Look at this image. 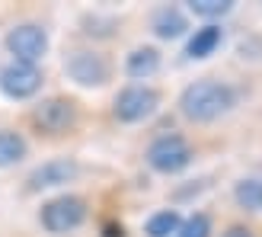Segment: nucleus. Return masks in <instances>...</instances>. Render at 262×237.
<instances>
[{
    "label": "nucleus",
    "instance_id": "1",
    "mask_svg": "<svg viewBox=\"0 0 262 237\" xmlns=\"http://www.w3.org/2000/svg\"><path fill=\"white\" fill-rule=\"evenodd\" d=\"M233 90L221 81H195L182 90L179 109L189 122H214L217 115H224L233 106Z\"/></svg>",
    "mask_w": 262,
    "mask_h": 237
},
{
    "label": "nucleus",
    "instance_id": "2",
    "mask_svg": "<svg viewBox=\"0 0 262 237\" xmlns=\"http://www.w3.org/2000/svg\"><path fill=\"white\" fill-rule=\"evenodd\" d=\"M147 164L157 173H179L192 164V148L182 135H160L147 148Z\"/></svg>",
    "mask_w": 262,
    "mask_h": 237
},
{
    "label": "nucleus",
    "instance_id": "3",
    "mask_svg": "<svg viewBox=\"0 0 262 237\" xmlns=\"http://www.w3.org/2000/svg\"><path fill=\"white\" fill-rule=\"evenodd\" d=\"M86 218V202L80 195H58L42 205V225L51 234H68L74 228H80Z\"/></svg>",
    "mask_w": 262,
    "mask_h": 237
},
{
    "label": "nucleus",
    "instance_id": "4",
    "mask_svg": "<svg viewBox=\"0 0 262 237\" xmlns=\"http://www.w3.org/2000/svg\"><path fill=\"white\" fill-rule=\"evenodd\" d=\"M7 48H10L13 61L35 64L48 51V32L35 23H19L7 32Z\"/></svg>",
    "mask_w": 262,
    "mask_h": 237
},
{
    "label": "nucleus",
    "instance_id": "5",
    "mask_svg": "<svg viewBox=\"0 0 262 237\" xmlns=\"http://www.w3.org/2000/svg\"><path fill=\"white\" fill-rule=\"evenodd\" d=\"M32 122L45 131V135H64L77 122V106L64 96H48L32 109Z\"/></svg>",
    "mask_w": 262,
    "mask_h": 237
},
{
    "label": "nucleus",
    "instance_id": "6",
    "mask_svg": "<svg viewBox=\"0 0 262 237\" xmlns=\"http://www.w3.org/2000/svg\"><path fill=\"white\" fill-rule=\"evenodd\" d=\"M42 87V71L35 64H26V61H10L0 68V90L10 96V100H29L38 93Z\"/></svg>",
    "mask_w": 262,
    "mask_h": 237
},
{
    "label": "nucleus",
    "instance_id": "7",
    "mask_svg": "<svg viewBox=\"0 0 262 237\" xmlns=\"http://www.w3.org/2000/svg\"><path fill=\"white\" fill-rule=\"evenodd\" d=\"M160 106V93L150 87H125L115 96V118L119 122H144Z\"/></svg>",
    "mask_w": 262,
    "mask_h": 237
},
{
    "label": "nucleus",
    "instance_id": "8",
    "mask_svg": "<svg viewBox=\"0 0 262 237\" xmlns=\"http://www.w3.org/2000/svg\"><path fill=\"white\" fill-rule=\"evenodd\" d=\"M64 74L80 87H102L109 81V61L96 51H71L64 61Z\"/></svg>",
    "mask_w": 262,
    "mask_h": 237
},
{
    "label": "nucleus",
    "instance_id": "9",
    "mask_svg": "<svg viewBox=\"0 0 262 237\" xmlns=\"http://www.w3.org/2000/svg\"><path fill=\"white\" fill-rule=\"evenodd\" d=\"M77 173H80V167L74 161H48L42 167H35L29 173V189H51V186H64V183H71Z\"/></svg>",
    "mask_w": 262,
    "mask_h": 237
},
{
    "label": "nucleus",
    "instance_id": "10",
    "mask_svg": "<svg viewBox=\"0 0 262 237\" xmlns=\"http://www.w3.org/2000/svg\"><path fill=\"white\" fill-rule=\"evenodd\" d=\"M125 71L135 81H147V77H154L160 71V51L157 48H135L125 61Z\"/></svg>",
    "mask_w": 262,
    "mask_h": 237
},
{
    "label": "nucleus",
    "instance_id": "11",
    "mask_svg": "<svg viewBox=\"0 0 262 237\" xmlns=\"http://www.w3.org/2000/svg\"><path fill=\"white\" fill-rule=\"evenodd\" d=\"M186 29H189V23L176 7H160L154 13V32L160 38H179Z\"/></svg>",
    "mask_w": 262,
    "mask_h": 237
},
{
    "label": "nucleus",
    "instance_id": "12",
    "mask_svg": "<svg viewBox=\"0 0 262 237\" xmlns=\"http://www.w3.org/2000/svg\"><path fill=\"white\" fill-rule=\"evenodd\" d=\"M217 45H221V26H202V29H195V35L189 38L186 55L189 58H208V55H214Z\"/></svg>",
    "mask_w": 262,
    "mask_h": 237
},
{
    "label": "nucleus",
    "instance_id": "13",
    "mask_svg": "<svg viewBox=\"0 0 262 237\" xmlns=\"http://www.w3.org/2000/svg\"><path fill=\"white\" fill-rule=\"evenodd\" d=\"M26 151H29V148H26L23 135L0 128V167H13V164H19L23 157H26Z\"/></svg>",
    "mask_w": 262,
    "mask_h": 237
},
{
    "label": "nucleus",
    "instance_id": "14",
    "mask_svg": "<svg viewBox=\"0 0 262 237\" xmlns=\"http://www.w3.org/2000/svg\"><path fill=\"white\" fill-rule=\"evenodd\" d=\"M233 199L240 202V208L262 212V180H240L233 189Z\"/></svg>",
    "mask_w": 262,
    "mask_h": 237
},
{
    "label": "nucleus",
    "instance_id": "15",
    "mask_svg": "<svg viewBox=\"0 0 262 237\" xmlns=\"http://www.w3.org/2000/svg\"><path fill=\"white\" fill-rule=\"evenodd\" d=\"M179 228H182V218L169 208V212H157L144 231H147V237H176Z\"/></svg>",
    "mask_w": 262,
    "mask_h": 237
},
{
    "label": "nucleus",
    "instance_id": "16",
    "mask_svg": "<svg viewBox=\"0 0 262 237\" xmlns=\"http://www.w3.org/2000/svg\"><path fill=\"white\" fill-rule=\"evenodd\" d=\"M189 10L195 16H205V19H214V16H224V13L233 10V0H192Z\"/></svg>",
    "mask_w": 262,
    "mask_h": 237
},
{
    "label": "nucleus",
    "instance_id": "17",
    "mask_svg": "<svg viewBox=\"0 0 262 237\" xmlns=\"http://www.w3.org/2000/svg\"><path fill=\"white\" fill-rule=\"evenodd\" d=\"M211 234V218L208 215H192V218H186L182 221V228L176 231V237H208Z\"/></svg>",
    "mask_w": 262,
    "mask_h": 237
},
{
    "label": "nucleus",
    "instance_id": "18",
    "mask_svg": "<svg viewBox=\"0 0 262 237\" xmlns=\"http://www.w3.org/2000/svg\"><path fill=\"white\" fill-rule=\"evenodd\" d=\"M221 237H253V231L250 228H240V225H233V228H227Z\"/></svg>",
    "mask_w": 262,
    "mask_h": 237
}]
</instances>
